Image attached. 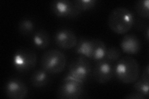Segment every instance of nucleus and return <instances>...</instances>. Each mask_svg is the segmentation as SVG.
Masks as SVG:
<instances>
[{"mask_svg": "<svg viewBox=\"0 0 149 99\" xmlns=\"http://www.w3.org/2000/svg\"><path fill=\"white\" fill-rule=\"evenodd\" d=\"M134 22L135 17L131 11L124 7H118L111 11L108 24L116 34H124L132 29Z\"/></svg>", "mask_w": 149, "mask_h": 99, "instance_id": "1", "label": "nucleus"}, {"mask_svg": "<svg viewBox=\"0 0 149 99\" xmlns=\"http://www.w3.org/2000/svg\"><path fill=\"white\" fill-rule=\"evenodd\" d=\"M140 67L137 61L131 56L120 58L114 65V76L124 84H132L139 79Z\"/></svg>", "mask_w": 149, "mask_h": 99, "instance_id": "2", "label": "nucleus"}, {"mask_svg": "<svg viewBox=\"0 0 149 99\" xmlns=\"http://www.w3.org/2000/svg\"><path fill=\"white\" fill-rule=\"evenodd\" d=\"M107 47L104 42L100 39L81 38L78 40L75 51L82 56L93 61L104 60Z\"/></svg>", "mask_w": 149, "mask_h": 99, "instance_id": "3", "label": "nucleus"}, {"mask_svg": "<svg viewBox=\"0 0 149 99\" xmlns=\"http://www.w3.org/2000/svg\"><path fill=\"white\" fill-rule=\"evenodd\" d=\"M40 64L42 68L49 74H58L62 73L66 66V56L57 49L47 50L42 56Z\"/></svg>", "mask_w": 149, "mask_h": 99, "instance_id": "4", "label": "nucleus"}, {"mask_svg": "<svg viewBox=\"0 0 149 99\" xmlns=\"http://www.w3.org/2000/svg\"><path fill=\"white\" fill-rule=\"evenodd\" d=\"M37 57L35 51L28 48H20L16 51L13 58V64L17 71L27 73L37 64Z\"/></svg>", "mask_w": 149, "mask_h": 99, "instance_id": "5", "label": "nucleus"}, {"mask_svg": "<svg viewBox=\"0 0 149 99\" xmlns=\"http://www.w3.org/2000/svg\"><path fill=\"white\" fill-rule=\"evenodd\" d=\"M84 92V82L67 76L60 84L57 97L62 99H78L82 97Z\"/></svg>", "mask_w": 149, "mask_h": 99, "instance_id": "6", "label": "nucleus"}, {"mask_svg": "<svg viewBox=\"0 0 149 99\" xmlns=\"http://www.w3.org/2000/svg\"><path fill=\"white\" fill-rule=\"evenodd\" d=\"M91 71L92 66L88 58L80 55L74 58L70 64L67 76L85 82L89 78Z\"/></svg>", "mask_w": 149, "mask_h": 99, "instance_id": "7", "label": "nucleus"}, {"mask_svg": "<svg viewBox=\"0 0 149 99\" xmlns=\"http://www.w3.org/2000/svg\"><path fill=\"white\" fill-rule=\"evenodd\" d=\"M50 9L56 16L62 18H75L81 13L73 1L69 0L53 1L50 4Z\"/></svg>", "mask_w": 149, "mask_h": 99, "instance_id": "8", "label": "nucleus"}, {"mask_svg": "<svg viewBox=\"0 0 149 99\" xmlns=\"http://www.w3.org/2000/svg\"><path fill=\"white\" fill-rule=\"evenodd\" d=\"M93 75L95 81L100 84L108 82L114 76L113 63L105 60L97 61L93 71Z\"/></svg>", "mask_w": 149, "mask_h": 99, "instance_id": "9", "label": "nucleus"}, {"mask_svg": "<svg viewBox=\"0 0 149 99\" xmlns=\"http://www.w3.org/2000/svg\"><path fill=\"white\" fill-rule=\"evenodd\" d=\"M78 40L74 32L68 28H61L54 35V42L56 45L63 50H69L75 47Z\"/></svg>", "mask_w": 149, "mask_h": 99, "instance_id": "10", "label": "nucleus"}, {"mask_svg": "<svg viewBox=\"0 0 149 99\" xmlns=\"http://www.w3.org/2000/svg\"><path fill=\"white\" fill-rule=\"evenodd\" d=\"M4 92L7 97L11 99L25 98L28 94L26 84L18 78H11L6 82Z\"/></svg>", "mask_w": 149, "mask_h": 99, "instance_id": "11", "label": "nucleus"}, {"mask_svg": "<svg viewBox=\"0 0 149 99\" xmlns=\"http://www.w3.org/2000/svg\"><path fill=\"white\" fill-rule=\"evenodd\" d=\"M120 46L123 52L128 55H136L141 50V42L134 34L125 35L120 42Z\"/></svg>", "mask_w": 149, "mask_h": 99, "instance_id": "12", "label": "nucleus"}, {"mask_svg": "<svg viewBox=\"0 0 149 99\" xmlns=\"http://www.w3.org/2000/svg\"><path fill=\"white\" fill-rule=\"evenodd\" d=\"M43 69H39L34 71L32 74L30 78V82L31 85L34 87H42L47 85L50 81V75Z\"/></svg>", "mask_w": 149, "mask_h": 99, "instance_id": "13", "label": "nucleus"}, {"mask_svg": "<svg viewBox=\"0 0 149 99\" xmlns=\"http://www.w3.org/2000/svg\"><path fill=\"white\" fill-rule=\"evenodd\" d=\"M32 42L36 48L40 50L45 49L50 45V35L46 30L39 29L32 35Z\"/></svg>", "mask_w": 149, "mask_h": 99, "instance_id": "14", "label": "nucleus"}, {"mask_svg": "<svg viewBox=\"0 0 149 99\" xmlns=\"http://www.w3.org/2000/svg\"><path fill=\"white\" fill-rule=\"evenodd\" d=\"M34 22L30 18H23L19 22L18 30L20 34L25 37H29L34 34Z\"/></svg>", "mask_w": 149, "mask_h": 99, "instance_id": "15", "label": "nucleus"}, {"mask_svg": "<svg viewBox=\"0 0 149 99\" xmlns=\"http://www.w3.org/2000/svg\"><path fill=\"white\" fill-rule=\"evenodd\" d=\"M135 9L137 15L142 18L148 19L149 17L148 0H139L135 3Z\"/></svg>", "mask_w": 149, "mask_h": 99, "instance_id": "16", "label": "nucleus"}, {"mask_svg": "<svg viewBox=\"0 0 149 99\" xmlns=\"http://www.w3.org/2000/svg\"><path fill=\"white\" fill-rule=\"evenodd\" d=\"M74 5L80 11H85L92 9L98 3L97 0H74Z\"/></svg>", "mask_w": 149, "mask_h": 99, "instance_id": "17", "label": "nucleus"}, {"mask_svg": "<svg viewBox=\"0 0 149 99\" xmlns=\"http://www.w3.org/2000/svg\"><path fill=\"white\" fill-rule=\"evenodd\" d=\"M148 88H149V82H146L140 78L138 79L136 81L134 82L133 89L134 91L139 92L142 94L146 98L149 97L148 94Z\"/></svg>", "mask_w": 149, "mask_h": 99, "instance_id": "18", "label": "nucleus"}, {"mask_svg": "<svg viewBox=\"0 0 149 99\" xmlns=\"http://www.w3.org/2000/svg\"><path fill=\"white\" fill-rule=\"evenodd\" d=\"M121 56V52L120 50L116 46H111L107 48L104 60H107L111 63L118 61Z\"/></svg>", "mask_w": 149, "mask_h": 99, "instance_id": "19", "label": "nucleus"}, {"mask_svg": "<svg viewBox=\"0 0 149 99\" xmlns=\"http://www.w3.org/2000/svg\"><path fill=\"white\" fill-rule=\"evenodd\" d=\"M125 98L127 99H144L146 98L142 94L139 93V92H137L136 91H134L131 93H130L124 97Z\"/></svg>", "mask_w": 149, "mask_h": 99, "instance_id": "20", "label": "nucleus"}, {"mask_svg": "<svg viewBox=\"0 0 149 99\" xmlns=\"http://www.w3.org/2000/svg\"><path fill=\"white\" fill-rule=\"evenodd\" d=\"M141 79L146 82H149V66L148 64L144 68Z\"/></svg>", "mask_w": 149, "mask_h": 99, "instance_id": "21", "label": "nucleus"}, {"mask_svg": "<svg viewBox=\"0 0 149 99\" xmlns=\"http://www.w3.org/2000/svg\"><path fill=\"white\" fill-rule=\"evenodd\" d=\"M148 34H149V28H148V27H147V29H146V40L147 42L148 41V37H149Z\"/></svg>", "mask_w": 149, "mask_h": 99, "instance_id": "22", "label": "nucleus"}]
</instances>
